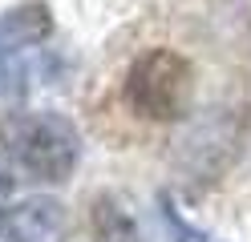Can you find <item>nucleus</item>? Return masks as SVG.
Returning <instances> with one entry per match:
<instances>
[{"label":"nucleus","instance_id":"nucleus-2","mask_svg":"<svg viewBox=\"0 0 251 242\" xmlns=\"http://www.w3.org/2000/svg\"><path fill=\"white\" fill-rule=\"evenodd\" d=\"M126 105L146 121H178L195 105V69L175 48H146L126 73Z\"/></svg>","mask_w":251,"mask_h":242},{"label":"nucleus","instance_id":"nucleus-6","mask_svg":"<svg viewBox=\"0 0 251 242\" xmlns=\"http://www.w3.org/2000/svg\"><path fill=\"white\" fill-rule=\"evenodd\" d=\"M17 182H21V177H17V170H12V157H8V150H4V137H0V210L8 206Z\"/></svg>","mask_w":251,"mask_h":242},{"label":"nucleus","instance_id":"nucleus-5","mask_svg":"<svg viewBox=\"0 0 251 242\" xmlns=\"http://www.w3.org/2000/svg\"><path fill=\"white\" fill-rule=\"evenodd\" d=\"M89 234L93 242H146L130 202L114 190H105L89 202Z\"/></svg>","mask_w":251,"mask_h":242},{"label":"nucleus","instance_id":"nucleus-1","mask_svg":"<svg viewBox=\"0 0 251 242\" xmlns=\"http://www.w3.org/2000/svg\"><path fill=\"white\" fill-rule=\"evenodd\" d=\"M0 137L21 182L65 186L81 157V133L61 113H17L0 121Z\"/></svg>","mask_w":251,"mask_h":242},{"label":"nucleus","instance_id":"nucleus-4","mask_svg":"<svg viewBox=\"0 0 251 242\" xmlns=\"http://www.w3.org/2000/svg\"><path fill=\"white\" fill-rule=\"evenodd\" d=\"M53 32V12L45 4H21L0 16V57H25L28 48L49 41Z\"/></svg>","mask_w":251,"mask_h":242},{"label":"nucleus","instance_id":"nucleus-3","mask_svg":"<svg viewBox=\"0 0 251 242\" xmlns=\"http://www.w3.org/2000/svg\"><path fill=\"white\" fill-rule=\"evenodd\" d=\"M0 238L4 242H65L69 238V210L49 194L8 202L0 210Z\"/></svg>","mask_w":251,"mask_h":242}]
</instances>
